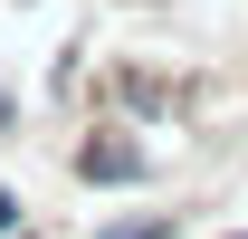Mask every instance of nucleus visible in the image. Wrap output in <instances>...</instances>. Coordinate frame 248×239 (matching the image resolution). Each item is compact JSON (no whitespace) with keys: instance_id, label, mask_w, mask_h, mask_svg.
<instances>
[{"instance_id":"7ed1b4c3","label":"nucleus","mask_w":248,"mask_h":239,"mask_svg":"<svg viewBox=\"0 0 248 239\" xmlns=\"http://www.w3.org/2000/svg\"><path fill=\"white\" fill-rule=\"evenodd\" d=\"M19 230H29V201H19V191L0 182V239H19Z\"/></svg>"},{"instance_id":"f03ea898","label":"nucleus","mask_w":248,"mask_h":239,"mask_svg":"<svg viewBox=\"0 0 248 239\" xmlns=\"http://www.w3.org/2000/svg\"><path fill=\"white\" fill-rule=\"evenodd\" d=\"M191 230V210H143V220H105L95 239H182Z\"/></svg>"},{"instance_id":"39448f33","label":"nucleus","mask_w":248,"mask_h":239,"mask_svg":"<svg viewBox=\"0 0 248 239\" xmlns=\"http://www.w3.org/2000/svg\"><path fill=\"white\" fill-rule=\"evenodd\" d=\"M19 239H38V230H19Z\"/></svg>"},{"instance_id":"f257e3e1","label":"nucleus","mask_w":248,"mask_h":239,"mask_svg":"<svg viewBox=\"0 0 248 239\" xmlns=\"http://www.w3.org/2000/svg\"><path fill=\"white\" fill-rule=\"evenodd\" d=\"M67 172L86 182V191H134V182L153 172V153L134 144V134H115V124H86V134L67 144Z\"/></svg>"},{"instance_id":"20e7f679","label":"nucleus","mask_w":248,"mask_h":239,"mask_svg":"<svg viewBox=\"0 0 248 239\" xmlns=\"http://www.w3.org/2000/svg\"><path fill=\"white\" fill-rule=\"evenodd\" d=\"M219 239H248V230H219Z\"/></svg>"}]
</instances>
